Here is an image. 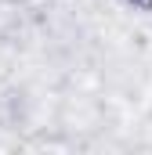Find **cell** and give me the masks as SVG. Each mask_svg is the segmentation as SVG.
Wrapping results in <instances>:
<instances>
[{
  "mask_svg": "<svg viewBox=\"0 0 152 155\" xmlns=\"http://www.w3.org/2000/svg\"><path fill=\"white\" fill-rule=\"evenodd\" d=\"M134 4H152V0H134Z\"/></svg>",
  "mask_w": 152,
  "mask_h": 155,
  "instance_id": "1",
  "label": "cell"
}]
</instances>
